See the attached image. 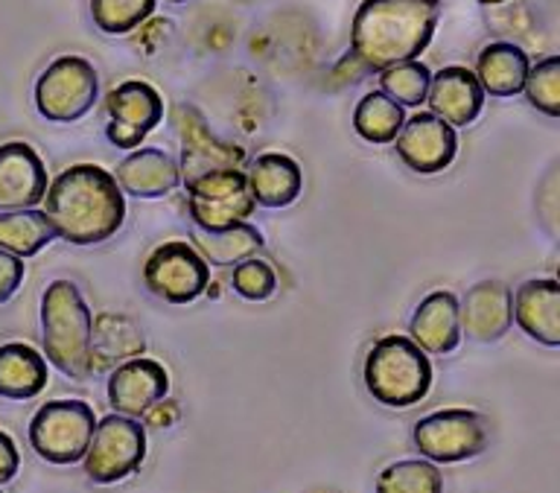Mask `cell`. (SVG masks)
Wrapping results in <instances>:
<instances>
[{"mask_svg":"<svg viewBox=\"0 0 560 493\" xmlns=\"http://www.w3.org/2000/svg\"><path fill=\"white\" fill-rule=\"evenodd\" d=\"M231 286L245 301H269L278 292V272L266 260L248 257V260L234 266Z\"/></svg>","mask_w":560,"mask_h":493,"instance_id":"obj_32","label":"cell"},{"mask_svg":"<svg viewBox=\"0 0 560 493\" xmlns=\"http://www.w3.org/2000/svg\"><path fill=\"white\" fill-rule=\"evenodd\" d=\"M166 395H170V374L161 362L135 356V360H126L122 365L112 368L108 403L117 414L138 421Z\"/></svg>","mask_w":560,"mask_h":493,"instance_id":"obj_14","label":"cell"},{"mask_svg":"<svg viewBox=\"0 0 560 493\" xmlns=\"http://www.w3.org/2000/svg\"><path fill=\"white\" fill-rule=\"evenodd\" d=\"M143 283L155 298L166 304H192L210 286L205 257L187 243H164L143 263Z\"/></svg>","mask_w":560,"mask_h":493,"instance_id":"obj_10","label":"cell"},{"mask_svg":"<svg viewBox=\"0 0 560 493\" xmlns=\"http://www.w3.org/2000/svg\"><path fill=\"white\" fill-rule=\"evenodd\" d=\"M532 71L528 54L511 42H493L476 59V80L490 97H516Z\"/></svg>","mask_w":560,"mask_h":493,"instance_id":"obj_24","label":"cell"},{"mask_svg":"<svg viewBox=\"0 0 560 493\" xmlns=\"http://www.w3.org/2000/svg\"><path fill=\"white\" fill-rule=\"evenodd\" d=\"M91 307L77 283L52 281L42 295V339L47 362L70 379H88L91 368Z\"/></svg>","mask_w":560,"mask_h":493,"instance_id":"obj_3","label":"cell"},{"mask_svg":"<svg viewBox=\"0 0 560 493\" xmlns=\"http://www.w3.org/2000/svg\"><path fill=\"white\" fill-rule=\"evenodd\" d=\"M44 213L56 237L70 246H100L120 231L126 199L108 169L73 164L50 181L44 193Z\"/></svg>","mask_w":560,"mask_h":493,"instance_id":"obj_2","label":"cell"},{"mask_svg":"<svg viewBox=\"0 0 560 493\" xmlns=\"http://www.w3.org/2000/svg\"><path fill=\"white\" fill-rule=\"evenodd\" d=\"M21 467V453H18L15 441L9 432L0 430V484L12 482Z\"/></svg>","mask_w":560,"mask_h":493,"instance_id":"obj_34","label":"cell"},{"mask_svg":"<svg viewBox=\"0 0 560 493\" xmlns=\"http://www.w3.org/2000/svg\"><path fill=\"white\" fill-rule=\"evenodd\" d=\"M476 3H485V7H499V3H505V0H476Z\"/></svg>","mask_w":560,"mask_h":493,"instance_id":"obj_35","label":"cell"},{"mask_svg":"<svg viewBox=\"0 0 560 493\" xmlns=\"http://www.w3.org/2000/svg\"><path fill=\"white\" fill-rule=\"evenodd\" d=\"M147 336L129 316L120 313H100L91 325V368L112 371L126 360L143 356Z\"/></svg>","mask_w":560,"mask_h":493,"instance_id":"obj_22","label":"cell"},{"mask_svg":"<svg viewBox=\"0 0 560 493\" xmlns=\"http://www.w3.org/2000/svg\"><path fill=\"white\" fill-rule=\"evenodd\" d=\"M525 97L537 111L549 117L560 115V59L558 56H549L542 59L528 71L525 77Z\"/></svg>","mask_w":560,"mask_h":493,"instance_id":"obj_31","label":"cell"},{"mask_svg":"<svg viewBox=\"0 0 560 493\" xmlns=\"http://www.w3.org/2000/svg\"><path fill=\"white\" fill-rule=\"evenodd\" d=\"M192 243L205 257V263L236 266L248 257H257L262 248V234L248 222H236L222 231L192 228Z\"/></svg>","mask_w":560,"mask_h":493,"instance_id":"obj_25","label":"cell"},{"mask_svg":"<svg viewBox=\"0 0 560 493\" xmlns=\"http://www.w3.org/2000/svg\"><path fill=\"white\" fill-rule=\"evenodd\" d=\"M458 321L462 336L470 342L490 344L499 342L514 325V295L502 281H479L472 283L467 295L458 301Z\"/></svg>","mask_w":560,"mask_h":493,"instance_id":"obj_15","label":"cell"},{"mask_svg":"<svg viewBox=\"0 0 560 493\" xmlns=\"http://www.w3.org/2000/svg\"><path fill=\"white\" fill-rule=\"evenodd\" d=\"M362 377H365L368 395L374 397L376 403L388 409H409L427 400L435 374H432V362L427 353L411 339L383 336L368 351Z\"/></svg>","mask_w":560,"mask_h":493,"instance_id":"obj_4","label":"cell"},{"mask_svg":"<svg viewBox=\"0 0 560 493\" xmlns=\"http://www.w3.org/2000/svg\"><path fill=\"white\" fill-rule=\"evenodd\" d=\"M245 181H248L254 204L271 208V211L295 204L301 190H304V173L298 167V161L283 155V152L257 155L248 167Z\"/></svg>","mask_w":560,"mask_h":493,"instance_id":"obj_21","label":"cell"},{"mask_svg":"<svg viewBox=\"0 0 560 493\" xmlns=\"http://www.w3.org/2000/svg\"><path fill=\"white\" fill-rule=\"evenodd\" d=\"M56 239L44 211H3L0 213V248L15 257H35Z\"/></svg>","mask_w":560,"mask_h":493,"instance_id":"obj_26","label":"cell"},{"mask_svg":"<svg viewBox=\"0 0 560 493\" xmlns=\"http://www.w3.org/2000/svg\"><path fill=\"white\" fill-rule=\"evenodd\" d=\"M0 493H3V491H0Z\"/></svg>","mask_w":560,"mask_h":493,"instance_id":"obj_37","label":"cell"},{"mask_svg":"<svg viewBox=\"0 0 560 493\" xmlns=\"http://www.w3.org/2000/svg\"><path fill=\"white\" fill-rule=\"evenodd\" d=\"M514 321L534 342L560 348V283L555 278L525 281L514 295Z\"/></svg>","mask_w":560,"mask_h":493,"instance_id":"obj_19","label":"cell"},{"mask_svg":"<svg viewBox=\"0 0 560 493\" xmlns=\"http://www.w3.org/2000/svg\"><path fill=\"white\" fill-rule=\"evenodd\" d=\"M254 199L243 169H219L187 187V211L196 228L222 231L236 222H248Z\"/></svg>","mask_w":560,"mask_h":493,"instance_id":"obj_9","label":"cell"},{"mask_svg":"<svg viewBox=\"0 0 560 493\" xmlns=\"http://www.w3.org/2000/svg\"><path fill=\"white\" fill-rule=\"evenodd\" d=\"M427 99L432 115L441 117L453 129L470 126L485 108V91H481L476 73L458 68V64L444 68L432 77Z\"/></svg>","mask_w":560,"mask_h":493,"instance_id":"obj_17","label":"cell"},{"mask_svg":"<svg viewBox=\"0 0 560 493\" xmlns=\"http://www.w3.org/2000/svg\"><path fill=\"white\" fill-rule=\"evenodd\" d=\"M147 458V430L126 414L96 421L94 438L82 458L85 476L94 484H117L140 470Z\"/></svg>","mask_w":560,"mask_h":493,"instance_id":"obj_8","label":"cell"},{"mask_svg":"<svg viewBox=\"0 0 560 493\" xmlns=\"http://www.w3.org/2000/svg\"><path fill=\"white\" fill-rule=\"evenodd\" d=\"M100 77L82 56H59L35 82V108L52 124H77L94 108Z\"/></svg>","mask_w":560,"mask_h":493,"instance_id":"obj_7","label":"cell"},{"mask_svg":"<svg viewBox=\"0 0 560 493\" xmlns=\"http://www.w3.org/2000/svg\"><path fill=\"white\" fill-rule=\"evenodd\" d=\"M441 0H362L350 24V59L362 73L415 62L435 36Z\"/></svg>","mask_w":560,"mask_h":493,"instance_id":"obj_1","label":"cell"},{"mask_svg":"<svg viewBox=\"0 0 560 493\" xmlns=\"http://www.w3.org/2000/svg\"><path fill=\"white\" fill-rule=\"evenodd\" d=\"M374 493H444V476L427 458H402L376 476Z\"/></svg>","mask_w":560,"mask_h":493,"instance_id":"obj_28","label":"cell"},{"mask_svg":"<svg viewBox=\"0 0 560 493\" xmlns=\"http://www.w3.org/2000/svg\"><path fill=\"white\" fill-rule=\"evenodd\" d=\"M24 260L0 248V304H7V301L15 298V292L21 290V283H24Z\"/></svg>","mask_w":560,"mask_h":493,"instance_id":"obj_33","label":"cell"},{"mask_svg":"<svg viewBox=\"0 0 560 493\" xmlns=\"http://www.w3.org/2000/svg\"><path fill=\"white\" fill-rule=\"evenodd\" d=\"M411 441L432 465H458L488 449L490 423L472 409H441L415 423Z\"/></svg>","mask_w":560,"mask_h":493,"instance_id":"obj_6","label":"cell"},{"mask_svg":"<svg viewBox=\"0 0 560 493\" xmlns=\"http://www.w3.org/2000/svg\"><path fill=\"white\" fill-rule=\"evenodd\" d=\"M50 383V365L24 342L0 344V397L33 400Z\"/></svg>","mask_w":560,"mask_h":493,"instance_id":"obj_23","label":"cell"},{"mask_svg":"<svg viewBox=\"0 0 560 493\" xmlns=\"http://www.w3.org/2000/svg\"><path fill=\"white\" fill-rule=\"evenodd\" d=\"M158 0H91L94 24L105 36H126L155 12Z\"/></svg>","mask_w":560,"mask_h":493,"instance_id":"obj_30","label":"cell"},{"mask_svg":"<svg viewBox=\"0 0 560 493\" xmlns=\"http://www.w3.org/2000/svg\"><path fill=\"white\" fill-rule=\"evenodd\" d=\"M411 342L423 353L446 356L462 344V321H458V298L450 290L429 292L420 301L409 321Z\"/></svg>","mask_w":560,"mask_h":493,"instance_id":"obj_18","label":"cell"},{"mask_svg":"<svg viewBox=\"0 0 560 493\" xmlns=\"http://www.w3.org/2000/svg\"><path fill=\"white\" fill-rule=\"evenodd\" d=\"M173 120L182 134V169L178 173H182L184 187L196 185L199 178L219 173V169H243V146L217 138L196 108L187 103L175 106Z\"/></svg>","mask_w":560,"mask_h":493,"instance_id":"obj_11","label":"cell"},{"mask_svg":"<svg viewBox=\"0 0 560 493\" xmlns=\"http://www.w3.org/2000/svg\"><path fill=\"white\" fill-rule=\"evenodd\" d=\"M397 155L409 169L420 173V176H435L444 173L455 161L458 152V134L450 124H444L441 117L432 111H420V115L409 117L397 132Z\"/></svg>","mask_w":560,"mask_h":493,"instance_id":"obj_13","label":"cell"},{"mask_svg":"<svg viewBox=\"0 0 560 493\" xmlns=\"http://www.w3.org/2000/svg\"><path fill=\"white\" fill-rule=\"evenodd\" d=\"M170 3H187V0H170Z\"/></svg>","mask_w":560,"mask_h":493,"instance_id":"obj_36","label":"cell"},{"mask_svg":"<svg viewBox=\"0 0 560 493\" xmlns=\"http://www.w3.org/2000/svg\"><path fill=\"white\" fill-rule=\"evenodd\" d=\"M429 82H432V73L423 62H402L380 73L383 94L402 108L423 106L429 94Z\"/></svg>","mask_w":560,"mask_h":493,"instance_id":"obj_29","label":"cell"},{"mask_svg":"<svg viewBox=\"0 0 560 493\" xmlns=\"http://www.w3.org/2000/svg\"><path fill=\"white\" fill-rule=\"evenodd\" d=\"M108 126L105 134L117 150H138L143 138L164 120V99L149 82L129 80L108 91L105 97Z\"/></svg>","mask_w":560,"mask_h":493,"instance_id":"obj_12","label":"cell"},{"mask_svg":"<svg viewBox=\"0 0 560 493\" xmlns=\"http://www.w3.org/2000/svg\"><path fill=\"white\" fill-rule=\"evenodd\" d=\"M47 167L42 155L24 141L0 143V213L30 211L44 202Z\"/></svg>","mask_w":560,"mask_h":493,"instance_id":"obj_16","label":"cell"},{"mask_svg":"<svg viewBox=\"0 0 560 493\" xmlns=\"http://www.w3.org/2000/svg\"><path fill=\"white\" fill-rule=\"evenodd\" d=\"M406 124V108L388 99L383 91H371L357 103L353 129L368 143H392Z\"/></svg>","mask_w":560,"mask_h":493,"instance_id":"obj_27","label":"cell"},{"mask_svg":"<svg viewBox=\"0 0 560 493\" xmlns=\"http://www.w3.org/2000/svg\"><path fill=\"white\" fill-rule=\"evenodd\" d=\"M96 414L85 400H50L30 421V447L47 465H77L94 438Z\"/></svg>","mask_w":560,"mask_h":493,"instance_id":"obj_5","label":"cell"},{"mask_svg":"<svg viewBox=\"0 0 560 493\" xmlns=\"http://www.w3.org/2000/svg\"><path fill=\"white\" fill-rule=\"evenodd\" d=\"M117 187L138 199H158L182 185V173L173 155L155 146H138L117 167Z\"/></svg>","mask_w":560,"mask_h":493,"instance_id":"obj_20","label":"cell"}]
</instances>
